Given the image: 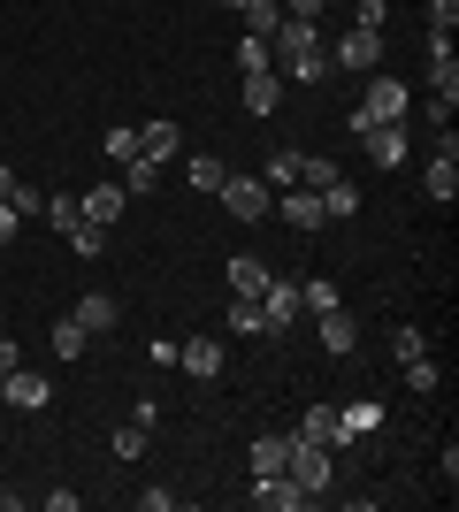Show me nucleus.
Listing matches in <instances>:
<instances>
[{"instance_id":"34","label":"nucleus","mask_w":459,"mask_h":512,"mask_svg":"<svg viewBox=\"0 0 459 512\" xmlns=\"http://www.w3.org/2000/svg\"><path fill=\"white\" fill-rule=\"evenodd\" d=\"M8 207L31 222V214H46V192H39V184H16V192H8Z\"/></svg>"},{"instance_id":"36","label":"nucleus","mask_w":459,"mask_h":512,"mask_svg":"<svg viewBox=\"0 0 459 512\" xmlns=\"http://www.w3.org/2000/svg\"><path fill=\"white\" fill-rule=\"evenodd\" d=\"M146 451V421H131V428H115V459H138Z\"/></svg>"},{"instance_id":"7","label":"nucleus","mask_w":459,"mask_h":512,"mask_svg":"<svg viewBox=\"0 0 459 512\" xmlns=\"http://www.w3.org/2000/svg\"><path fill=\"white\" fill-rule=\"evenodd\" d=\"M360 146H368V161H375V169L391 176L398 161H406V123H368V130H360Z\"/></svg>"},{"instance_id":"31","label":"nucleus","mask_w":459,"mask_h":512,"mask_svg":"<svg viewBox=\"0 0 459 512\" xmlns=\"http://www.w3.org/2000/svg\"><path fill=\"white\" fill-rule=\"evenodd\" d=\"M329 176H337V161H322V153H299V184H306V192H322Z\"/></svg>"},{"instance_id":"44","label":"nucleus","mask_w":459,"mask_h":512,"mask_svg":"<svg viewBox=\"0 0 459 512\" xmlns=\"http://www.w3.org/2000/svg\"><path fill=\"white\" fill-rule=\"evenodd\" d=\"M8 192H16V169H0V199H8Z\"/></svg>"},{"instance_id":"21","label":"nucleus","mask_w":459,"mask_h":512,"mask_svg":"<svg viewBox=\"0 0 459 512\" xmlns=\"http://www.w3.org/2000/svg\"><path fill=\"white\" fill-rule=\"evenodd\" d=\"M291 436H306V444H337V406H329V398H322V406H306V421L291 428Z\"/></svg>"},{"instance_id":"4","label":"nucleus","mask_w":459,"mask_h":512,"mask_svg":"<svg viewBox=\"0 0 459 512\" xmlns=\"http://www.w3.org/2000/svg\"><path fill=\"white\" fill-rule=\"evenodd\" d=\"M222 207H230V222H261L268 207H276V192H268L261 176H222Z\"/></svg>"},{"instance_id":"40","label":"nucleus","mask_w":459,"mask_h":512,"mask_svg":"<svg viewBox=\"0 0 459 512\" xmlns=\"http://www.w3.org/2000/svg\"><path fill=\"white\" fill-rule=\"evenodd\" d=\"M452 23H459V0H429V31H444V39H452Z\"/></svg>"},{"instance_id":"32","label":"nucleus","mask_w":459,"mask_h":512,"mask_svg":"<svg viewBox=\"0 0 459 512\" xmlns=\"http://www.w3.org/2000/svg\"><path fill=\"white\" fill-rule=\"evenodd\" d=\"M268 184H299V146L268 153Z\"/></svg>"},{"instance_id":"39","label":"nucleus","mask_w":459,"mask_h":512,"mask_svg":"<svg viewBox=\"0 0 459 512\" xmlns=\"http://www.w3.org/2000/svg\"><path fill=\"white\" fill-rule=\"evenodd\" d=\"M352 23H360V31H383V23H391V8H383V0H360V8H352Z\"/></svg>"},{"instance_id":"37","label":"nucleus","mask_w":459,"mask_h":512,"mask_svg":"<svg viewBox=\"0 0 459 512\" xmlns=\"http://www.w3.org/2000/svg\"><path fill=\"white\" fill-rule=\"evenodd\" d=\"M398 367H406V383H414V390H437V360H429V352H421V360H398Z\"/></svg>"},{"instance_id":"19","label":"nucleus","mask_w":459,"mask_h":512,"mask_svg":"<svg viewBox=\"0 0 459 512\" xmlns=\"http://www.w3.org/2000/svg\"><path fill=\"white\" fill-rule=\"evenodd\" d=\"M452 192H459V153L437 146V161H429V199H437V207H452Z\"/></svg>"},{"instance_id":"5","label":"nucleus","mask_w":459,"mask_h":512,"mask_svg":"<svg viewBox=\"0 0 459 512\" xmlns=\"http://www.w3.org/2000/svg\"><path fill=\"white\" fill-rule=\"evenodd\" d=\"M46 398H54V383H46L39 367H16V375H0V406H16V413H39Z\"/></svg>"},{"instance_id":"12","label":"nucleus","mask_w":459,"mask_h":512,"mask_svg":"<svg viewBox=\"0 0 459 512\" xmlns=\"http://www.w3.org/2000/svg\"><path fill=\"white\" fill-rule=\"evenodd\" d=\"M314 321H322V352H337V360L360 344V321H352L345 306H329V314H314Z\"/></svg>"},{"instance_id":"8","label":"nucleus","mask_w":459,"mask_h":512,"mask_svg":"<svg viewBox=\"0 0 459 512\" xmlns=\"http://www.w3.org/2000/svg\"><path fill=\"white\" fill-rule=\"evenodd\" d=\"M261 321H268V337H284L291 321H299V283L268 276V291H261Z\"/></svg>"},{"instance_id":"38","label":"nucleus","mask_w":459,"mask_h":512,"mask_svg":"<svg viewBox=\"0 0 459 512\" xmlns=\"http://www.w3.org/2000/svg\"><path fill=\"white\" fill-rule=\"evenodd\" d=\"M108 161H138V130H123V123L108 130Z\"/></svg>"},{"instance_id":"11","label":"nucleus","mask_w":459,"mask_h":512,"mask_svg":"<svg viewBox=\"0 0 459 512\" xmlns=\"http://www.w3.org/2000/svg\"><path fill=\"white\" fill-rule=\"evenodd\" d=\"M375 428H383V406H375V398L337 406V444H360V436H375Z\"/></svg>"},{"instance_id":"1","label":"nucleus","mask_w":459,"mask_h":512,"mask_svg":"<svg viewBox=\"0 0 459 512\" xmlns=\"http://www.w3.org/2000/svg\"><path fill=\"white\" fill-rule=\"evenodd\" d=\"M268 54H276V62H284L299 85H322L329 69H337V62L322 54V23H299V16H284L276 31H268Z\"/></svg>"},{"instance_id":"26","label":"nucleus","mask_w":459,"mask_h":512,"mask_svg":"<svg viewBox=\"0 0 459 512\" xmlns=\"http://www.w3.org/2000/svg\"><path fill=\"white\" fill-rule=\"evenodd\" d=\"M46 222H54V230H77V222H85V207H77V192H54V199H46Z\"/></svg>"},{"instance_id":"42","label":"nucleus","mask_w":459,"mask_h":512,"mask_svg":"<svg viewBox=\"0 0 459 512\" xmlns=\"http://www.w3.org/2000/svg\"><path fill=\"white\" fill-rule=\"evenodd\" d=\"M16 222H23V214L8 207V199H0V245H8V237H16Z\"/></svg>"},{"instance_id":"43","label":"nucleus","mask_w":459,"mask_h":512,"mask_svg":"<svg viewBox=\"0 0 459 512\" xmlns=\"http://www.w3.org/2000/svg\"><path fill=\"white\" fill-rule=\"evenodd\" d=\"M16 367H23V352H16L8 337H0V375H16Z\"/></svg>"},{"instance_id":"14","label":"nucleus","mask_w":459,"mask_h":512,"mask_svg":"<svg viewBox=\"0 0 459 512\" xmlns=\"http://www.w3.org/2000/svg\"><path fill=\"white\" fill-rule=\"evenodd\" d=\"M123 184H85V192H77V207H85V222H115V214H123Z\"/></svg>"},{"instance_id":"6","label":"nucleus","mask_w":459,"mask_h":512,"mask_svg":"<svg viewBox=\"0 0 459 512\" xmlns=\"http://www.w3.org/2000/svg\"><path fill=\"white\" fill-rule=\"evenodd\" d=\"M329 62H337V69H360V77H368V69H383V31H360V23H352Z\"/></svg>"},{"instance_id":"28","label":"nucleus","mask_w":459,"mask_h":512,"mask_svg":"<svg viewBox=\"0 0 459 512\" xmlns=\"http://www.w3.org/2000/svg\"><path fill=\"white\" fill-rule=\"evenodd\" d=\"M69 245H77L85 260H100V253H108V222H77V230H69Z\"/></svg>"},{"instance_id":"15","label":"nucleus","mask_w":459,"mask_h":512,"mask_svg":"<svg viewBox=\"0 0 459 512\" xmlns=\"http://www.w3.org/2000/svg\"><path fill=\"white\" fill-rule=\"evenodd\" d=\"M276 100H284V77H276V69H253V77H245V115H276Z\"/></svg>"},{"instance_id":"30","label":"nucleus","mask_w":459,"mask_h":512,"mask_svg":"<svg viewBox=\"0 0 459 512\" xmlns=\"http://www.w3.org/2000/svg\"><path fill=\"white\" fill-rule=\"evenodd\" d=\"M238 69H245V77H253V69H276V54H268V39H253V31H245V39H238Z\"/></svg>"},{"instance_id":"35","label":"nucleus","mask_w":459,"mask_h":512,"mask_svg":"<svg viewBox=\"0 0 459 512\" xmlns=\"http://www.w3.org/2000/svg\"><path fill=\"white\" fill-rule=\"evenodd\" d=\"M391 352H398V360H421V352H429V337H421L414 321H406V329H398V337H391Z\"/></svg>"},{"instance_id":"29","label":"nucleus","mask_w":459,"mask_h":512,"mask_svg":"<svg viewBox=\"0 0 459 512\" xmlns=\"http://www.w3.org/2000/svg\"><path fill=\"white\" fill-rule=\"evenodd\" d=\"M230 329H238V337H268V321H261V299H238V306H230Z\"/></svg>"},{"instance_id":"2","label":"nucleus","mask_w":459,"mask_h":512,"mask_svg":"<svg viewBox=\"0 0 459 512\" xmlns=\"http://www.w3.org/2000/svg\"><path fill=\"white\" fill-rule=\"evenodd\" d=\"M284 474L306 490V505H322V490H329V444H306V436H291V459H284Z\"/></svg>"},{"instance_id":"27","label":"nucleus","mask_w":459,"mask_h":512,"mask_svg":"<svg viewBox=\"0 0 459 512\" xmlns=\"http://www.w3.org/2000/svg\"><path fill=\"white\" fill-rule=\"evenodd\" d=\"M85 329H77V321H54V360H85Z\"/></svg>"},{"instance_id":"20","label":"nucleus","mask_w":459,"mask_h":512,"mask_svg":"<svg viewBox=\"0 0 459 512\" xmlns=\"http://www.w3.org/2000/svg\"><path fill=\"white\" fill-rule=\"evenodd\" d=\"M230 291H238V299H261V291H268V268L253 253H238V260H230Z\"/></svg>"},{"instance_id":"3","label":"nucleus","mask_w":459,"mask_h":512,"mask_svg":"<svg viewBox=\"0 0 459 512\" xmlns=\"http://www.w3.org/2000/svg\"><path fill=\"white\" fill-rule=\"evenodd\" d=\"M406 107H414V92L398 85V77H383V69H368V92H360V115H368V123H406Z\"/></svg>"},{"instance_id":"41","label":"nucleus","mask_w":459,"mask_h":512,"mask_svg":"<svg viewBox=\"0 0 459 512\" xmlns=\"http://www.w3.org/2000/svg\"><path fill=\"white\" fill-rule=\"evenodd\" d=\"M322 8L329 0H284V16H299V23H322Z\"/></svg>"},{"instance_id":"9","label":"nucleus","mask_w":459,"mask_h":512,"mask_svg":"<svg viewBox=\"0 0 459 512\" xmlns=\"http://www.w3.org/2000/svg\"><path fill=\"white\" fill-rule=\"evenodd\" d=\"M253 505H261V512H299L306 490L291 482V474H253Z\"/></svg>"},{"instance_id":"18","label":"nucleus","mask_w":459,"mask_h":512,"mask_svg":"<svg viewBox=\"0 0 459 512\" xmlns=\"http://www.w3.org/2000/svg\"><path fill=\"white\" fill-rule=\"evenodd\" d=\"M322 214L329 222H352V214H360V184H345V169L322 184Z\"/></svg>"},{"instance_id":"24","label":"nucleus","mask_w":459,"mask_h":512,"mask_svg":"<svg viewBox=\"0 0 459 512\" xmlns=\"http://www.w3.org/2000/svg\"><path fill=\"white\" fill-rule=\"evenodd\" d=\"M284 459H291V436H261L253 444V474H284Z\"/></svg>"},{"instance_id":"33","label":"nucleus","mask_w":459,"mask_h":512,"mask_svg":"<svg viewBox=\"0 0 459 512\" xmlns=\"http://www.w3.org/2000/svg\"><path fill=\"white\" fill-rule=\"evenodd\" d=\"M153 184H161L153 161H123V192H153Z\"/></svg>"},{"instance_id":"17","label":"nucleus","mask_w":459,"mask_h":512,"mask_svg":"<svg viewBox=\"0 0 459 512\" xmlns=\"http://www.w3.org/2000/svg\"><path fill=\"white\" fill-rule=\"evenodd\" d=\"M268 214H284L291 230H322V192H291V199H276Z\"/></svg>"},{"instance_id":"23","label":"nucleus","mask_w":459,"mask_h":512,"mask_svg":"<svg viewBox=\"0 0 459 512\" xmlns=\"http://www.w3.org/2000/svg\"><path fill=\"white\" fill-rule=\"evenodd\" d=\"M238 16H245V31H253V39H268V31L284 23V0H245Z\"/></svg>"},{"instance_id":"25","label":"nucleus","mask_w":459,"mask_h":512,"mask_svg":"<svg viewBox=\"0 0 459 512\" xmlns=\"http://www.w3.org/2000/svg\"><path fill=\"white\" fill-rule=\"evenodd\" d=\"M199 184V192H222V176H230V161H215V153H192V169H184Z\"/></svg>"},{"instance_id":"13","label":"nucleus","mask_w":459,"mask_h":512,"mask_svg":"<svg viewBox=\"0 0 459 512\" xmlns=\"http://www.w3.org/2000/svg\"><path fill=\"white\" fill-rule=\"evenodd\" d=\"M69 321H77L85 337H108V329H115V299H108V291H85V299H77V314H69Z\"/></svg>"},{"instance_id":"10","label":"nucleus","mask_w":459,"mask_h":512,"mask_svg":"<svg viewBox=\"0 0 459 512\" xmlns=\"http://www.w3.org/2000/svg\"><path fill=\"white\" fill-rule=\"evenodd\" d=\"M176 367H184V375H199V383H207V375H222V337H184V344H176Z\"/></svg>"},{"instance_id":"22","label":"nucleus","mask_w":459,"mask_h":512,"mask_svg":"<svg viewBox=\"0 0 459 512\" xmlns=\"http://www.w3.org/2000/svg\"><path fill=\"white\" fill-rule=\"evenodd\" d=\"M329 306H345V299H337V283H329V276H306L299 283V314H329Z\"/></svg>"},{"instance_id":"16","label":"nucleus","mask_w":459,"mask_h":512,"mask_svg":"<svg viewBox=\"0 0 459 512\" xmlns=\"http://www.w3.org/2000/svg\"><path fill=\"white\" fill-rule=\"evenodd\" d=\"M138 161L169 169V161H176V123H146V130H138Z\"/></svg>"}]
</instances>
